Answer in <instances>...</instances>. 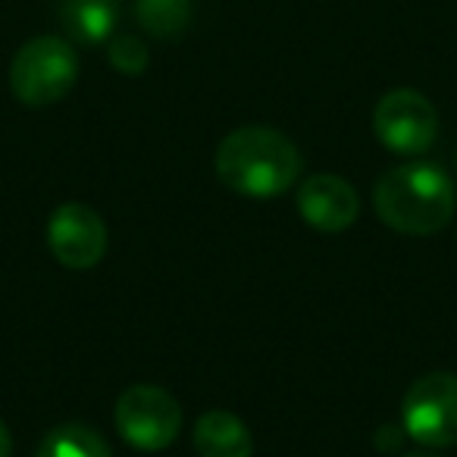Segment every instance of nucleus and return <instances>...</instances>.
I'll use <instances>...</instances> for the list:
<instances>
[{
    "label": "nucleus",
    "instance_id": "obj_5",
    "mask_svg": "<svg viewBox=\"0 0 457 457\" xmlns=\"http://www.w3.org/2000/svg\"><path fill=\"white\" fill-rule=\"evenodd\" d=\"M116 429L138 451H163L182 429V407L160 386H132L116 401Z\"/></svg>",
    "mask_w": 457,
    "mask_h": 457
},
{
    "label": "nucleus",
    "instance_id": "obj_1",
    "mask_svg": "<svg viewBox=\"0 0 457 457\" xmlns=\"http://www.w3.org/2000/svg\"><path fill=\"white\" fill-rule=\"evenodd\" d=\"M301 154L279 129L245 126L216 147V176L238 195L276 197L298 182Z\"/></svg>",
    "mask_w": 457,
    "mask_h": 457
},
{
    "label": "nucleus",
    "instance_id": "obj_7",
    "mask_svg": "<svg viewBox=\"0 0 457 457\" xmlns=\"http://www.w3.org/2000/svg\"><path fill=\"white\" fill-rule=\"evenodd\" d=\"M47 248L70 270L97 267L107 254V222L88 204H63L47 220Z\"/></svg>",
    "mask_w": 457,
    "mask_h": 457
},
{
    "label": "nucleus",
    "instance_id": "obj_15",
    "mask_svg": "<svg viewBox=\"0 0 457 457\" xmlns=\"http://www.w3.org/2000/svg\"><path fill=\"white\" fill-rule=\"evenodd\" d=\"M404 457H436V454H429V451H411V454H404Z\"/></svg>",
    "mask_w": 457,
    "mask_h": 457
},
{
    "label": "nucleus",
    "instance_id": "obj_9",
    "mask_svg": "<svg viewBox=\"0 0 457 457\" xmlns=\"http://www.w3.org/2000/svg\"><path fill=\"white\" fill-rule=\"evenodd\" d=\"M60 20L72 41L97 47L113 38L120 0H60Z\"/></svg>",
    "mask_w": 457,
    "mask_h": 457
},
{
    "label": "nucleus",
    "instance_id": "obj_2",
    "mask_svg": "<svg viewBox=\"0 0 457 457\" xmlns=\"http://www.w3.org/2000/svg\"><path fill=\"white\" fill-rule=\"evenodd\" d=\"M376 216L404 236H432L454 216V185L432 163H401L373 188Z\"/></svg>",
    "mask_w": 457,
    "mask_h": 457
},
{
    "label": "nucleus",
    "instance_id": "obj_14",
    "mask_svg": "<svg viewBox=\"0 0 457 457\" xmlns=\"http://www.w3.org/2000/svg\"><path fill=\"white\" fill-rule=\"evenodd\" d=\"M10 454H13V438H10V429L0 420V457H10Z\"/></svg>",
    "mask_w": 457,
    "mask_h": 457
},
{
    "label": "nucleus",
    "instance_id": "obj_13",
    "mask_svg": "<svg viewBox=\"0 0 457 457\" xmlns=\"http://www.w3.org/2000/svg\"><path fill=\"white\" fill-rule=\"evenodd\" d=\"M107 60L122 76H141V72L147 70V63H151V54H147L141 38H135V35H120V38L107 41Z\"/></svg>",
    "mask_w": 457,
    "mask_h": 457
},
{
    "label": "nucleus",
    "instance_id": "obj_8",
    "mask_svg": "<svg viewBox=\"0 0 457 457\" xmlns=\"http://www.w3.org/2000/svg\"><path fill=\"white\" fill-rule=\"evenodd\" d=\"M298 213L320 232H345L361 213L357 191L342 176L320 172L301 182L298 188Z\"/></svg>",
    "mask_w": 457,
    "mask_h": 457
},
{
    "label": "nucleus",
    "instance_id": "obj_10",
    "mask_svg": "<svg viewBox=\"0 0 457 457\" xmlns=\"http://www.w3.org/2000/svg\"><path fill=\"white\" fill-rule=\"evenodd\" d=\"M195 448L201 457H251V432L236 413L210 411L195 423Z\"/></svg>",
    "mask_w": 457,
    "mask_h": 457
},
{
    "label": "nucleus",
    "instance_id": "obj_4",
    "mask_svg": "<svg viewBox=\"0 0 457 457\" xmlns=\"http://www.w3.org/2000/svg\"><path fill=\"white\" fill-rule=\"evenodd\" d=\"M401 426L426 448L457 445V376L426 373L407 388L401 404Z\"/></svg>",
    "mask_w": 457,
    "mask_h": 457
},
{
    "label": "nucleus",
    "instance_id": "obj_12",
    "mask_svg": "<svg viewBox=\"0 0 457 457\" xmlns=\"http://www.w3.org/2000/svg\"><path fill=\"white\" fill-rule=\"evenodd\" d=\"M35 457H110V445L91 426L66 423L47 432Z\"/></svg>",
    "mask_w": 457,
    "mask_h": 457
},
{
    "label": "nucleus",
    "instance_id": "obj_11",
    "mask_svg": "<svg viewBox=\"0 0 457 457\" xmlns=\"http://www.w3.org/2000/svg\"><path fill=\"white\" fill-rule=\"evenodd\" d=\"M195 4L191 0H135V20L154 38H179L188 29Z\"/></svg>",
    "mask_w": 457,
    "mask_h": 457
},
{
    "label": "nucleus",
    "instance_id": "obj_6",
    "mask_svg": "<svg viewBox=\"0 0 457 457\" xmlns=\"http://www.w3.org/2000/svg\"><path fill=\"white\" fill-rule=\"evenodd\" d=\"M373 132L395 154H423L436 141L438 116L429 97L413 88H395L376 104Z\"/></svg>",
    "mask_w": 457,
    "mask_h": 457
},
{
    "label": "nucleus",
    "instance_id": "obj_3",
    "mask_svg": "<svg viewBox=\"0 0 457 457\" xmlns=\"http://www.w3.org/2000/svg\"><path fill=\"white\" fill-rule=\"evenodd\" d=\"M79 79V57L70 41L41 35L20 47L10 66V88L26 107H47L72 91Z\"/></svg>",
    "mask_w": 457,
    "mask_h": 457
}]
</instances>
